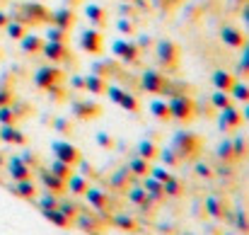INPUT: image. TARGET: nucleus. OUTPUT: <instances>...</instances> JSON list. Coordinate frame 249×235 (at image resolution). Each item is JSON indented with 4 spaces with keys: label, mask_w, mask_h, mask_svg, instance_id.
Masks as SVG:
<instances>
[{
    "label": "nucleus",
    "mask_w": 249,
    "mask_h": 235,
    "mask_svg": "<svg viewBox=\"0 0 249 235\" xmlns=\"http://www.w3.org/2000/svg\"><path fill=\"white\" fill-rule=\"evenodd\" d=\"M172 151L177 153V157H196L201 151V138L191 131H177L172 138Z\"/></svg>",
    "instance_id": "f257e3e1"
},
{
    "label": "nucleus",
    "mask_w": 249,
    "mask_h": 235,
    "mask_svg": "<svg viewBox=\"0 0 249 235\" xmlns=\"http://www.w3.org/2000/svg\"><path fill=\"white\" fill-rule=\"evenodd\" d=\"M169 114H172V119H177V121H191L194 119V114H196V102L189 97V95H169Z\"/></svg>",
    "instance_id": "f03ea898"
},
{
    "label": "nucleus",
    "mask_w": 249,
    "mask_h": 235,
    "mask_svg": "<svg viewBox=\"0 0 249 235\" xmlns=\"http://www.w3.org/2000/svg\"><path fill=\"white\" fill-rule=\"evenodd\" d=\"M169 82H172V80L167 78L165 73H160V71H155V68H148V71L143 73V78H141V87H143L145 92H150V95H165Z\"/></svg>",
    "instance_id": "7ed1b4c3"
},
{
    "label": "nucleus",
    "mask_w": 249,
    "mask_h": 235,
    "mask_svg": "<svg viewBox=\"0 0 249 235\" xmlns=\"http://www.w3.org/2000/svg\"><path fill=\"white\" fill-rule=\"evenodd\" d=\"M107 95L111 97V102H116L119 107H124V109H128V112H138V109H141V102H138V97H136L133 92L124 90V87L109 85V87H107Z\"/></svg>",
    "instance_id": "20e7f679"
},
{
    "label": "nucleus",
    "mask_w": 249,
    "mask_h": 235,
    "mask_svg": "<svg viewBox=\"0 0 249 235\" xmlns=\"http://www.w3.org/2000/svg\"><path fill=\"white\" fill-rule=\"evenodd\" d=\"M111 51L124 61V63H138V56H141V46L136 41H128V39H116L111 44Z\"/></svg>",
    "instance_id": "39448f33"
},
{
    "label": "nucleus",
    "mask_w": 249,
    "mask_h": 235,
    "mask_svg": "<svg viewBox=\"0 0 249 235\" xmlns=\"http://www.w3.org/2000/svg\"><path fill=\"white\" fill-rule=\"evenodd\" d=\"M51 151H53L56 160L68 162V165H78V162L83 160V157H80V151H78L71 141H53V143H51Z\"/></svg>",
    "instance_id": "423d86ee"
},
{
    "label": "nucleus",
    "mask_w": 249,
    "mask_h": 235,
    "mask_svg": "<svg viewBox=\"0 0 249 235\" xmlns=\"http://www.w3.org/2000/svg\"><path fill=\"white\" fill-rule=\"evenodd\" d=\"M179 56H181V51H179V46L174 44V41H160L158 44V61L167 66V68H177V63H179Z\"/></svg>",
    "instance_id": "0eeeda50"
},
{
    "label": "nucleus",
    "mask_w": 249,
    "mask_h": 235,
    "mask_svg": "<svg viewBox=\"0 0 249 235\" xmlns=\"http://www.w3.org/2000/svg\"><path fill=\"white\" fill-rule=\"evenodd\" d=\"M80 46H83L87 54H92V56L102 54L104 51V37H102V32L99 29H85L83 34H80Z\"/></svg>",
    "instance_id": "6e6552de"
},
{
    "label": "nucleus",
    "mask_w": 249,
    "mask_h": 235,
    "mask_svg": "<svg viewBox=\"0 0 249 235\" xmlns=\"http://www.w3.org/2000/svg\"><path fill=\"white\" fill-rule=\"evenodd\" d=\"M63 71L61 68H56V66H44V68H39L36 71V76H34V80H36V85L39 87H53V85H58V82H63Z\"/></svg>",
    "instance_id": "1a4fd4ad"
},
{
    "label": "nucleus",
    "mask_w": 249,
    "mask_h": 235,
    "mask_svg": "<svg viewBox=\"0 0 249 235\" xmlns=\"http://www.w3.org/2000/svg\"><path fill=\"white\" fill-rule=\"evenodd\" d=\"M242 112L240 109H235V107H228V109H220V119H218V126H220V131H232V129H237L240 124H242Z\"/></svg>",
    "instance_id": "9d476101"
},
{
    "label": "nucleus",
    "mask_w": 249,
    "mask_h": 235,
    "mask_svg": "<svg viewBox=\"0 0 249 235\" xmlns=\"http://www.w3.org/2000/svg\"><path fill=\"white\" fill-rule=\"evenodd\" d=\"M220 37H223V41H225L228 46H235V49H242V46L247 44V37L242 34V29H237V27H232V24H225L223 32H220Z\"/></svg>",
    "instance_id": "9b49d317"
},
{
    "label": "nucleus",
    "mask_w": 249,
    "mask_h": 235,
    "mask_svg": "<svg viewBox=\"0 0 249 235\" xmlns=\"http://www.w3.org/2000/svg\"><path fill=\"white\" fill-rule=\"evenodd\" d=\"M85 196H87V204H89L94 211H104V209L109 206V196H107L102 189H97V187H87V189H85Z\"/></svg>",
    "instance_id": "f8f14e48"
},
{
    "label": "nucleus",
    "mask_w": 249,
    "mask_h": 235,
    "mask_svg": "<svg viewBox=\"0 0 249 235\" xmlns=\"http://www.w3.org/2000/svg\"><path fill=\"white\" fill-rule=\"evenodd\" d=\"M7 170H10V177L17 182V179H29V165L22 160L19 156H15V157H10L7 160Z\"/></svg>",
    "instance_id": "ddd939ff"
},
{
    "label": "nucleus",
    "mask_w": 249,
    "mask_h": 235,
    "mask_svg": "<svg viewBox=\"0 0 249 235\" xmlns=\"http://www.w3.org/2000/svg\"><path fill=\"white\" fill-rule=\"evenodd\" d=\"M71 112H73L75 119H89V117L99 114V104H94V102H73Z\"/></svg>",
    "instance_id": "4468645a"
},
{
    "label": "nucleus",
    "mask_w": 249,
    "mask_h": 235,
    "mask_svg": "<svg viewBox=\"0 0 249 235\" xmlns=\"http://www.w3.org/2000/svg\"><path fill=\"white\" fill-rule=\"evenodd\" d=\"M10 192H12L15 196H22V199H34L36 187H34L32 179H17L15 184H10Z\"/></svg>",
    "instance_id": "2eb2a0df"
},
{
    "label": "nucleus",
    "mask_w": 249,
    "mask_h": 235,
    "mask_svg": "<svg viewBox=\"0 0 249 235\" xmlns=\"http://www.w3.org/2000/svg\"><path fill=\"white\" fill-rule=\"evenodd\" d=\"M51 20H53V24L56 27H61V29H71L73 24H75V12H71L68 7H61V10H56L53 15H51Z\"/></svg>",
    "instance_id": "dca6fc26"
},
{
    "label": "nucleus",
    "mask_w": 249,
    "mask_h": 235,
    "mask_svg": "<svg viewBox=\"0 0 249 235\" xmlns=\"http://www.w3.org/2000/svg\"><path fill=\"white\" fill-rule=\"evenodd\" d=\"M51 61H63V59H68V49H66V44H58V41H44V49H41Z\"/></svg>",
    "instance_id": "f3484780"
},
{
    "label": "nucleus",
    "mask_w": 249,
    "mask_h": 235,
    "mask_svg": "<svg viewBox=\"0 0 249 235\" xmlns=\"http://www.w3.org/2000/svg\"><path fill=\"white\" fill-rule=\"evenodd\" d=\"M39 177H41V182H44V187L49 189V192H63L66 189V179H61V177H56L53 172H49V170H41L39 172Z\"/></svg>",
    "instance_id": "a211bd4d"
},
{
    "label": "nucleus",
    "mask_w": 249,
    "mask_h": 235,
    "mask_svg": "<svg viewBox=\"0 0 249 235\" xmlns=\"http://www.w3.org/2000/svg\"><path fill=\"white\" fill-rule=\"evenodd\" d=\"M211 80H213L215 90H223V92H230V90H232V85L237 82V78H235L232 73H228V71H215Z\"/></svg>",
    "instance_id": "6ab92c4d"
},
{
    "label": "nucleus",
    "mask_w": 249,
    "mask_h": 235,
    "mask_svg": "<svg viewBox=\"0 0 249 235\" xmlns=\"http://www.w3.org/2000/svg\"><path fill=\"white\" fill-rule=\"evenodd\" d=\"M92 73H94V76H102L104 80H111L121 73V68H119L114 61H109V63H94V66H92Z\"/></svg>",
    "instance_id": "aec40b11"
},
{
    "label": "nucleus",
    "mask_w": 249,
    "mask_h": 235,
    "mask_svg": "<svg viewBox=\"0 0 249 235\" xmlns=\"http://www.w3.org/2000/svg\"><path fill=\"white\" fill-rule=\"evenodd\" d=\"M85 87H87L92 95H104V92H107V87H109V80H104L102 76L89 73V76L85 78Z\"/></svg>",
    "instance_id": "412c9836"
},
{
    "label": "nucleus",
    "mask_w": 249,
    "mask_h": 235,
    "mask_svg": "<svg viewBox=\"0 0 249 235\" xmlns=\"http://www.w3.org/2000/svg\"><path fill=\"white\" fill-rule=\"evenodd\" d=\"M148 109H150V114H153L155 119H160V121H169V119H172L167 99H153V102L148 104Z\"/></svg>",
    "instance_id": "4be33fe9"
},
{
    "label": "nucleus",
    "mask_w": 249,
    "mask_h": 235,
    "mask_svg": "<svg viewBox=\"0 0 249 235\" xmlns=\"http://www.w3.org/2000/svg\"><path fill=\"white\" fill-rule=\"evenodd\" d=\"M44 214V218L46 221H51L53 226H58V228H68L71 226V218L68 216H63L58 209H46V211H41Z\"/></svg>",
    "instance_id": "5701e85b"
},
{
    "label": "nucleus",
    "mask_w": 249,
    "mask_h": 235,
    "mask_svg": "<svg viewBox=\"0 0 249 235\" xmlns=\"http://www.w3.org/2000/svg\"><path fill=\"white\" fill-rule=\"evenodd\" d=\"M0 138H2L5 143H24V134L17 131L12 124H7V126L0 129Z\"/></svg>",
    "instance_id": "b1692460"
},
{
    "label": "nucleus",
    "mask_w": 249,
    "mask_h": 235,
    "mask_svg": "<svg viewBox=\"0 0 249 235\" xmlns=\"http://www.w3.org/2000/svg\"><path fill=\"white\" fill-rule=\"evenodd\" d=\"M128 172H133V175H138V177H145V175L150 172V165H148L145 157L136 156V157L128 160Z\"/></svg>",
    "instance_id": "393cba45"
},
{
    "label": "nucleus",
    "mask_w": 249,
    "mask_h": 235,
    "mask_svg": "<svg viewBox=\"0 0 249 235\" xmlns=\"http://www.w3.org/2000/svg\"><path fill=\"white\" fill-rule=\"evenodd\" d=\"M24 15L27 17H22V22H34V20H46L49 15H46V10L39 5V2H32V5H24Z\"/></svg>",
    "instance_id": "a878e982"
},
{
    "label": "nucleus",
    "mask_w": 249,
    "mask_h": 235,
    "mask_svg": "<svg viewBox=\"0 0 249 235\" xmlns=\"http://www.w3.org/2000/svg\"><path fill=\"white\" fill-rule=\"evenodd\" d=\"M87 17H89V22H94L97 27L107 24V10H104V7H99V5H94V2H89V5H87Z\"/></svg>",
    "instance_id": "bb28decb"
},
{
    "label": "nucleus",
    "mask_w": 249,
    "mask_h": 235,
    "mask_svg": "<svg viewBox=\"0 0 249 235\" xmlns=\"http://www.w3.org/2000/svg\"><path fill=\"white\" fill-rule=\"evenodd\" d=\"M143 189H145V194H148L150 199H155V201H160V199L165 196V192H162V182H158L155 177H148Z\"/></svg>",
    "instance_id": "cd10ccee"
},
{
    "label": "nucleus",
    "mask_w": 249,
    "mask_h": 235,
    "mask_svg": "<svg viewBox=\"0 0 249 235\" xmlns=\"http://www.w3.org/2000/svg\"><path fill=\"white\" fill-rule=\"evenodd\" d=\"M230 97L232 99H237V102H249V85L247 82H242V80H237L235 85H232V90H230Z\"/></svg>",
    "instance_id": "c85d7f7f"
},
{
    "label": "nucleus",
    "mask_w": 249,
    "mask_h": 235,
    "mask_svg": "<svg viewBox=\"0 0 249 235\" xmlns=\"http://www.w3.org/2000/svg\"><path fill=\"white\" fill-rule=\"evenodd\" d=\"M49 172H53V175H56V177H61V179H68V177L73 175V165L61 162V160H53V162H51V167H49Z\"/></svg>",
    "instance_id": "c756f323"
},
{
    "label": "nucleus",
    "mask_w": 249,
    "mask_h": 235,
    "mask_svg": "<svg viewBox=\"0 0 249 235\" xmlns=\"http://www.w3.org/2000/svg\"><path fill=\"white\" fill-rule=\"evenodd\" d=\"M158 153H160V151H158V146H155L153 141H141V143H138V156L145 157L148 162H150V160H155Z\"/></svg>",
    "instance_id": "7c9ffc66"
},
{
    "label": "nucleus",
    "mask_w": 249,
    "mask_h": 235,
    "mask_svg": "<svg viewBox=\"0 0 249 235\" xmlns=\"http://www.w3.org/2000/svg\"><path fill=\"white\" fill-rule=\"evenodd\" d=\"M66 184H68L71 194H85V189H87V182H85L83 175H71L66 179Z\"/></svg>",
    "instance_id": "2f4dec72"
},
{
    "label": "nucleus",
    "mask_w": 249,
    "mask_h": 235,
    "mask_svg": "<svg viewBox=\"0 0 249 235\" xmlns=\"http://www.w3.org/2000/svg\"><path fill=\"white\" fill-rule=\"evenodd\" d=\"M63 216H68V218H75L78 214H80V209H78V204L75 201H71V199H58V206H56Z\"/></svg>",
    "instance_id": "473e14b6"
},
{
    "label": "nucleus",
    "mask_w": 249,
    "mask_h": 235,
    "mask_svg": "<svg viewBox=\"0 0 249 235\" xmlns=\"http://www.w3.org/2000/svg\"><path fill=\"white\" fill-rule=\"evenodd\" d=\"M213 107H218V109H228V107H232V97H230V92H223V90H215V95H213Z\"/></svg>",
    "instance_id": "72a5a7b5"
},
{
    "label": "nucleus",
    "mask_w": 249,
    "mask_h": 235,
    "mask_svg": "<svg viewBox=\"0 0 249 235\" xmlns=\"http://www.w3.org/2000/svg\"><path fill=\"white\" fill-rule=\"evenodd\" d=\"M242 49H245V51H242V59H240V63H237V76H240V78H249V39Z\"/></svg>",
    "instance_id": "f704fd0d"
},
{
    "label": "nucleus",
    "mask_w": 249,
    "mask_h": 235,
    "mask_svg": "<svg viewBox=\"0 0 249 235\" xmlns=\"http://www.w3.org/2000/svg\"><path fill=\"white\" fill-rule=\"evenodd\" d=\"M22 49H24L27 54H29V51L34 54V51H41V49H44V41H41L39 37H22Z\"/></svg>",
    "instance_id": "c9c22d12"
},
{
    "label": "nucleus",
    "mask_w": 249,
    "mask_h": 235,
    "mask_svg": "<svg viewBox=\"0 0 249 235\" xmlns=\"http://www.w3.org/2000/svg\"><path fill=\"white\" fill-rule=\"evenodd\" d=\"M206 211L211 216H215V218H223V204H220V199L218 196H208L206 199Z\"/></svg>",
    "instance_id": "e433bc0d"
},
{
    "label": "nucleus",
    "mask_w": 249,
    "mask_h": 235,
    "mask_svg": "<svg viewBox=\"0 0 249 235\" xmlns=\"http://www.w3.org/2000/svg\"><path fill=\"white\" fill-rule=\"evenodd\" d=\"M111 223H114V226H119L121 231H136V221H133V218H128L126 214H116V216L111 218Z\"/></svg>",
    "instance_id": "4c0bfd02"
},
{
    "label": "nucleus",
    "mask_w": 249,
    "mask_h": 235,
    "mask_svg": "<svg viewBox=\"0 0 249 235\" xmlns=\"http://www.w3.org/2000/svg\"><path fill=\"white\" fill-rule=\"evenodd\" d=\"M162 192H165L167 196H179V194H181L179 179H177V177H169L167 182H162Z\"/></svg>",
    "instance_id": "58836bf2"
},
{
    "label": "nucleus",
    "mask_w": 249,
    "mask_h": 235,
    "mask_svg": "<svg viewBox=\"0 0 249 235\" xmlns=\"http://www.w3.org/2000/svg\"><path fill=\"white\" fill-rule=\"evenodd\" d=\"M15 119H17L15 109H12L10 104H2V107H0V124L7 126V124H15Z\"/></svg>",
    "instance_id": "ea45409f"
},
{
    "label": "nucleus",
    "mask_w": 249,
    "mask_h": 235,
    "mask_svg": "<svg viewBox=\"0 0 249 235\" xmlns=\"http://www.w3.org/2000/svg\"><path fill=\"white\" fill-rule=\"evenodd\" d=\"M66 39H68V29H61V27H51L49 29V41H58V44H66Z\"/></svg>",
    "instance_id": "a19ab883"
},
{
    "label": "nucleus",
    "mask_w": 249,
    "mask_h": 235,
    "mask_svg": "<svg viewBox=\"0 0 249 235\" xmlns=\"http://www.w3.org/2000/svg\"><path fill=\"white\" fill-rule=\"evenodd\" d=\"M39 206H41V211H46V209H56V206H58L56 194H53V192H46V194L39 199Z\"/></svg>",
    "instance_id": "79ce46f5"
},
{
    "label": "nucleus",
    "mask_w": 249,
    "mask_h": 235,
    "mask_svg": "<svg viewBox=\"0 0 249 235\" xmlns=\"http://www.w3.org/2000/svg\"><path fill=\"white\" fill-rule=\"evenodd\" d=\"M218 157L220 160H235V153H232V141H223L218 146Z\"/></svg>",
    "instance_id": "37998d69"
},
{
    "label": "nucleus",
    "mask_w": 249,
    "mask_h": 235,
    "mask_svg": "<svg viewBox=\"0 0 249 235\" xmlns=\"http://www.w3.org/2000/svg\"><path fill=\"white\" fill-rule=\"evenodd\" d=\"M75 218H78V226H80L83 231H94V228H97V221H94L92 216H85V214H78Z\"/></svg>",
    "instance_id": "c03bdc74"
},
{
    "label": "nucleus",
    "mask_w": 249,
    "mask_h": 235,
    "mask_svg": "<svg viewBox=\"0 0 249 235\" xmlns=\"http://www.w3.org/2000/svg\"><path fill=\"white\" fill-rule=\"evenodd\" d=\"M145 199H148V194H145V189H141V187H136V189L128 192V201H133V204H138V206H141Z\"/></svg>",
    "instance_id": "a18cd8bd"
},
{
    "label": "nucleus",
    "mask_w": 249,
    "mask_h": 235,
    "mask_svg": "<svg viewBox=\"0 0 249 235\" xmlns=\"http://www.w3.org/2000/svg\"><path fill=\"white\" fill-rule=\"evenodd\" d=\"M128 175H131L128 170H121V172H116V175L111 177V187H116V189H119V187H126V182H128Z\"/></svg>",
    "instance_id": "49530a36"
},
{
    "label": "nucleus",
    "mask_w": 249,
    "mask_h": 235,
    "mask_svg": "<svg viewBox=\"0 0 249 235\" xmlns=\"http://www.w3.org/2000/svg\"><path fill=\"white\" fill-rule=\"evenodd\" d=\"M160 156H162V160H165V165H169V167H174V165L179 162V157H177V153H174L172 148H165V151H160Z\"/></svg>",
    "instance_id": "de8ad7c7"
},
{
    "label": "nucleus",
    "mask_w": 249,
    "mask_h": 235,
    "mask_svg": "<svg viewBox=\"0 0 249 235\" xmlns=\"http://www.w3.org/2000/svg\"><path fill=\"white\" fill-rule=\"evenodd\" d=\"M7 32L15 37V39H22L24 37V29H22V22H10L7 24Z\"/></svg>",
    "instance_id": "09e8293b"
},
{
    "label": "nucleus",
    "mask_w": 249,
    "mask_h": 235,
    "mask_svg": "<svg viewBox=\"0 0 249 235\" xmlns=\"http://www.w3.org/2000/svg\"><path fill=\"white\" fill-rule=\"evenodd\" d=\"M150 177H155L158 182H167V179H169L172 175L167 172L165 167H153V170H150Z\"/></svg>",
    "instance_id": "8fccbe9b"
},
{
    "label": "nucleus",
    "mask_w": 249,
    "mask_h": 235,
    "mask_svg": "<svg viewBox=\"0 0 249 235\" xmlns=\"http://www.w3.org/2000/svg\"><path fill=\"white\" fill-rule=\"evenodd\" d=\"M10 99H12V90L0 82V107H2V104H10Z\"/></svg>",
    "instance_id": "3c124183"
},
{
    "label": "nucleus",
    "mask_w": 249,
    "mask_h": 235,
    "mask_svg": "<svg viewBox=\"0 0 249 235\" xmlns=\"http://www.w3.org/2000/svg\"><path fill=\"white\" fill-rule=\"evenodd\" d=\"M232 153H235V157H242V153H245V141L242 138L232 141Z\"/></svg>",
    "instance_id": "603ef678"
},
{
    "label": "nucleus",
    "mask_w": 249,
    "mask_h": 235,
    "mask_svg": "<svg viewBox=\"0 0 249 235\" xmlns=\"http://www.w3.org/2000/svg\"><path fill=\"white\" fill-rule=\"evenodd\" d=\"M237 228H240V231H245V233L249 231V221H247V216H245L242 211L237 214Z\"/></svg>",
    "instance_id": "864d4df0"
},
{
    "label": "nucleus",
    "mask_w": 249,
    "mask_h": 235,
    "mask_svg": "<svg viewBox=\"0 0 249 235\" xmlns=\"http://www.w3.org/2000/svg\"><path fill=\"white\" fill-rule=\"evenodd\" d=\"M119 29H121L124 34H133V24H131L128 20H119Z\"/></svg>",
    "instance_id": "5fc2aeb1"
},
{
    "label": "nucleus",
    "mask_w": 249,
    "mask_h": 235,
    "mask_svg": "<svg viewBox=\"0 0 249 235\" xmlns=\"http://www.w3.org/2000/svg\"><path fill=\"white\" fill-rule=\"evenodd\" d=\"M97 141H99V146H102V148H111V136L99 134V136H97Z\"/></svg>",
    "instance_id": "6e6d98bb"
},
{
    "label": "nucleus",
    "mask_w": 249,
    "mask_h": 235,
    "mask_svg": "<svg viewBox=\"0 0 249 235\" xmlns=\"http://www.w3.org/2000/svg\"><path fill=\"white\" fill-rule=\"evenodd\" d=\"M196 172H198L201 177H211V167H208V165H203V162H198V165H196Z\"/></svg>",
    "instance_id": "4d7b16f0"
},
{
    "label": "nucleus",
    "mask_w": 249,
    "mask_h": 235,
    "mask_svg": "<svg viewBox=\"0 0 249 235\" xmlns=\"http://www.w3.org/2000/svg\"><path fill=\"white\" fill-rule=\"evenodd\" d=\"M242 17H245V24L249 27V2L245 5V7H242Z\"/></svg>",
    "instance_id": "13d9d810"
},
{
    "label": "nucleus",
    "mask_w": 249,
    "mask_h": 235,
    "mask_svg": "<svg viewBox=\"0 0 249 235\" xmlns=\"http://www.w3.org/2000/svg\"><path fill=\"white\" fill-rule=\"evenodd\" d=\"M7 24V15L5 12H0V27H5Z\"/></svg>",
    "instance_id": "bf43d9fd"
},
{
    "label": "nucleus",
    "mask_w": 249,
    "mask_h": 235,
    "mask_svg": "<svg viewBox=\"0 0 249 235\" xmlns=\"http://www.w3.org/2000/svg\"><path fill=\"white\" fill-rule=\"evenodd\" d=\"M128 2H141V5H143V0H128Z\"/></svg>",
    "instance_id": "052dcab7"
},
{
    "label": "nucleus",
    "mask_w": 249,
    "mask_h": 235,
    "mask_svg": "<svg viewBox=\"0 0 249 235\" xmlns=\"http://www.w3.org/2000/svg\"><path fill=\"white\" fill-rule=\"evenodd\" d=\"M0 165H2V156H0Z\"/></svg>",
    "instance_id": "680f3d73"
}]
</instances>
